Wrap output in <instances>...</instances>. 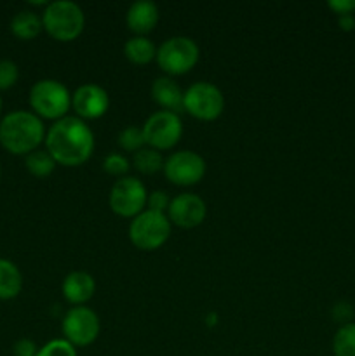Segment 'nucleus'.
I'll list each match as a JSON object with an SVG mask.
<instances>
[{"instance_id": "nucleus-1", "label": "nucleus", "mask_w": 355, "mask_h": 356, "mask_svg": "<svg viewBox=\"0 0 355 356\" xmlns=\"http://www.w3.org/2000/svg\"><path fill=\"white\" fill-rule=\"evenodd\" d=\"M94 145V132L79 117L66 115L45 132V149L59 165H82L93 155Z\"/></svg>"}, {"instance_id": "nucleus-2", "label": "nucleus", "mask_w": 355, "mask_h": 356, "mask_svg": "<svg viewBox=\"0 0 355 356\" xmlns=\"http://www.w3.org/2000/svg\"><path fill=\"white\" fill-rule=\"evenodd\" d=\"M45 141V127L33 111L16 110L0 122V145L13 155H30Z\"/></svg>"}, {"instance_id": "nucleus-3", "label": "nucleus", "mask_w": 355, "mask_h": 356, "mask_svg": "<svg viewBox=\"0 0 355 356\" xmlns=\"http://www.w3.org/2000/svg\"><path fill=\"white\" fill-rule=\"evenodd\" d=\"M42 24L49 37L58 42H72L82 35L86 14L79 3L72 0H56L45 6Z\"/></svg>"}, {"instance_id": "nucleus-4", "label": "nucleus", "mask_w": 355, "mask_h": 356, "mask_svg": "<svg viewBox=\"0 0 355 356\" xmlns=\"http://www.w3.org/2000/svg\"><path fill=\"white\" fill-rule=\"evenodd\" d=\"M30 106L37 117L58 122L65 118L72 108V94L59 80H38L30 90Z\"/></svg>"}, {"instance_id": "nucleus-5", "label": "nucleus", "mask_w": 355, "mask_h": 356, "mask_svg": "<svg viewBox=\"0 0 355 356\" xmlns=\"http://www.w3.org/2000/svg\"><path fill=\"white\" fill-rule=\"evenodd\" d=\"M200 58V49L197 42L191 40L190 37H178L167 38L166 42L157 47V65L160 66L167 76H180L190 72Z\"/></svg>"}, {"instance_id": "nucleus-6", "label": "nucleus", "mask_w": 355, "mask_h": 356, "mask_svg": "<svg viewBox=\"0 0 355 356\" xmlns=\"http://www.w3.org/2000/svg\"><path fill=\"white\" fill-rule=\"evenodd\" d=\"M171 221L167 214L143 211L129 225V240L139 250H157L169 240Z\"/></svg>"}, {"instance_id": "nucleus-7", "label": "nucleus", "mask_w": 355, "mask_h": 356, "mask_svg": "<svg viewBox=\"0 0 355 356\" xmlns=\"http://www.w3.org/2000/svg\"><path fill=\"white\" fill-rule=\"evenodd\" d=\"M183 108L197 120L212 122L225 110V96L214 83L195 82L184 90Z\"/></svg>"}, {"instance_id": "nucleus-8", "label": "nucleus", "mask_w": 355, "mask_h": 356, "mask_svg": "<svg viewBox=\"0 0 355 356\" xmlns=\"http://www.w3.org/2000/svg\"><path fill=\"white\" fill-rule=\"evenodd\" d=\"M146 202H148L146 186L138 177L132 176H125L115 181L110 195H108V205L111 211L120 218L127 219H134L136 216L146 211Z\"/></svg>"}, {"instance_id": "nucleus-9", "label": "nucleus", "mask_w": 355, "mask_h": 356, "mask_svg": "<svg viewBox=\"0 0 355 356\" xmlns=\"http://www.w3.org/2000/svg\"><path fill=\"white\" fill-rule=\"evenodd\" d=\"M63 339L75 348L90 346L100 337V316L87 306H73L66 312L61 322Z\"/></svg>"}, {"instance_id": "nucleus-10", "label": "nucleus", "mask_w": 355, "mask_h": 356, "mask_svg": "<svg viewBox=\"0 0 355 356\" xmlns=\"http://www.w3.org/2000/svg\"><path fill=\"white\" fill-rule=\"evenodd\" d=\"M143 134H145L146 146L153 149H171L180 143L183 136V122L178 113L160 110L150 115L143 124Z\"/></svg>"}, {"instance_id": "nucleus-11", "label": "nucleus", "mask_w": 355, "mask_h": 356, "mask_svg": "<svg viewBox=\"0 0 355 356\" xmlns=\"http://www.w3.org/2000/svg\"><path fill=\"white\" fill-rule=\"evenodd\" d=\"M207 163L197 152L180 149L171 153L164 162V174L167 181L176 186H194L198 184L205 176Z\"/></svg>"}, {"instance_id": "nucleus-12", "label": "nucleus", "mask_w": 355, "mask_h": 356, "mask_svg": "<svg viewBox=\"0 0 355 356\" xmlns=\"http://www.w3.org/2000/svg\"><path fill=\"white\" fill-rule=\"evenodd\" d=\"M207 216V205L204 198L195 193H181L171 200L167 218L171 225H176L178 228L191 229L197 228L204 222Z\"/></svg>"}, {"instance_id": "nucleus-13", "label": "nucleus", "mask_w": 355, "mask_h": 356, "mask_svg": "<svg viewBox=\"0 0 355 356\" xmlns=\"http://www.w3.org/2000/svg\"><path fill=\"white\" fill-rule=\"evenodd\" d=\"M72 108L77 117L86 120H97L110 108V96L106 89L97 83H84L72 94Z\"/></svg>"}, {"instance_id": "nucleus-14", "label": "nucleus", "mask_w": 355, "mask_h": 356, "mask_svg": "<svg viewBox=\"0 0 355 356\" xmlns=\"http://www.w3.org/2000/svg\"><path fill=\"white\" fill-rule=\"evenodd\" d=\"M159 7L152 0H138L129 6L125 13V23L127 28L136 35V37H146L150 31L155 30L159 23Z\"/></svg>"}, {"instance_id": "nucleus-15", "label": "nucleus", "mask_w": 355, "mask_h": 356, "mask_svg": "<svg viewBox=\"0 0 355 356\" xmlns=\"http://www.w3.org/2000/svg\"><path fill=\"white\" fill-rule=\"evenodd\" d=\"M63 298L73 306H84L94 298L96 280L87 271H72L65 277L61 284Z\"/></svg>"}, {"instance_id": "nucleus-16", "label": "nucleus", "mask_w": 355, "mask_h": 356, "mask_svg": "<svg viewBox=\"0 0 355 356\" xmlns=\"http://www.w3.org/2000/svg\"><path fill=\"white\" fill-rule=\"evenodd\" d=\"M152 97L162 110L173 111V113L180 115L184 111L183 108V97L184 92L181 87L178 86L176 80L173 76H159L155 82L152 83Z\"/></svg>"}, {"instance_id": "nucleus-17", "label": "nucleus", "mask_w": 355, "mask_h": 356, "mask_svg": "<svg viewBox=\"0 0 355 356\" xmlns=\"http://www.w3.org/2000/svg\"><path fill=\"white\" fill-rule=\"evenodd\" d=\"M44 30L42 16L35 14L33 10H19L10 19V31L19 40H33Z\"/></svg>"}, {"instance_id": "nucleus-18", "label": "nucleus", "mask_w": 355, "mask_h": 356, "mask_svg": "<svg viewBox=\"0 0 355 356\" xmlns=\"http://www.w3.org/2000/svg\"><path fill=\"white\" fill-rule=\"evenodd\" d=\"M23 289V277L16 264L0 257V301H9L19 296Z\"/></svg>"}, {"instance_id": "nucleus-19", "label": "nucleus", "mask_w": 355, "mask_h": 356, "mask_svg": "<svg viewBox=\"0 0 355 356\" xmlns=\"http://www.w3.org/2000/svg\"><path fill=\"white\" fill-rule=\"evenodd\" d=\"M124 54L132 65L145 66L157 59V47L148 37H131L124 44Z\"/></svg>"}, {"instance_id": "nucleus-20", "label": "nucleus", "mask_w": 355, "mask_h": 356, "mask_svg": "<svg viewBox=\"0 0 355 356\" xmlns=\"http://www.w3.org/2000/svg\"><path fill=\"white\" fill-rule=\"evenodd\" d=\"M164 156L159 149H153L150 146H145L143 149H139L138 153H134V159H132V165L136 167V170L146 176H152V174L160 172L164 170Z\"/></svg>"}, {"instance_id": "nucleus-21", "label": "nucleus", "mask_w": 355, "mask_h": 356, "mask_svg": "<svg viewBox=\"0 0 355 356\" xmlns=\"http://www.w3.org/2000/svg\"><path fill=\"white\" fill-rule=\"evenodd\" d=\"M24 163H26V169L31 176L35 177H47L54 172L56 165L58 163L54 162L51 155H49L47 149H35L30 155H26L24 159Z\"/></svg>"}, {"instance_id": "nucleus-22", "label": "nucleus", "mask_w": 355, "mask_h": 356, "mask_svg": "<svg viewBox=\"0 0 355 356\" xmlns=\"http://www.w3.org/2000/svg\"><path fill=\"white\" fill-rule=\"evenodd\" d=\"M334 356H355V323H345L333 339Z\"/></svg>"}, {"instance_id": "nucleus-23", "label": "nucleus", "mask_w": 355, "mask_h": 356, "mask_svg": "<svg viewBox=\"0 0 355 356\" xmlns=\"http://www.w3.org/2000/svg\"><path fill=\"white\" fill-rule=\"evenodd\" d=\"M118 146L127 153H138L146 146L145 134H143V127H136V125H129V127L122 129L117 139Z\"/></svg>"}, {"instance_id": "nucleus-24", "label": "nucleus", "mask_w": 355, "mask_h": 356, "mask_svg": "<svg viewBox=\"0 0 355 356\" xmlns=\"http://www.w3.org/2000/svg\"><path fill=\"white\" fill-rule=\"evenodd\" d=\"M129 169H131V162L122 153H110L108 156H104L103 170L106 174H110V176H115L120 179V177H125Z\"/></svg>"}, {"instance_id": "nucleus-25", "label": "nucleus", "mask_w": 355, "mask_h": 356, "mask_svg": "<svg viewBox=\"0 0 355 356\" xmlns=\"http://www.w3.org/2000/svg\"><path fill=\"white\" fill-rule=\"evenodd\" d=\"M37 356H79L77 348L72 346L66 339H52L38 348Z\"/></svg>"}, {"instance_id": "nucleus-26", "label": "nucleus", "mask_w": 355, "mask_h": 356, "mask_svg": "<svg viewBox=\"0 0 355 356\" xmlns=\"http://www.w3.org/2000/svg\"><path fill=\"white\" fill-rule=\"evenodd\" d=\"M17 76H19V70L16 63L10 59H2L0 61V90H7L16 86Z\"/></svg>"}, {"instance_id": "nucleus-27", "label": "nucleus", "mask_w": 355, "mask_h": 356, "mask_svg": "<svg viewBox=\"0 0 355 356\" xmlns=\"http://www.w3.org/2000/svg\"><path fill=\"white\" fill-rule=\"evenodd\" d=\"M173 198H169V195L162 190H155L152 193H148V202H146V209L153 212H160V214H167L169 211V205Z\"/></svg>"}, {"instance_id": "nucleus-28", "label": "nucleus", "mask_w": 355, "mask_h": 356, "mask_svg": "<svg viewBox=\"0 0 355 356\" xmlns=\"http://www.w3.org/2000/svg\"><path fill=\"white\" fill-rule=\"evenodd\" d=\"M38 348L31 339H19L13 346L14 356H37Z\"/></svg>"}, {"instance_id": "nucleus-29", "label": "nucleus", "mask_w": 355, "mask_h": 356, "mask_svg": "<svg viewBox=\"0 0 355 356\" xmlns=\"http://www.w3.org/2000/svg\"><path fill=\"white\" fill-rule=\"evenodd\" d=\"M329 9H333L338 16H348L355 10V0H331Z\"/></svg>"}, {"instance_id": "nucleus-30", "label": "nucleus", "mask_w": 355, "mask_h": 356, "mask_svg": "<svg viewBox=\"0 0 355 356\" xmlns=\"http://www.w3.org/2000/svg\"><path fill=\"white\" fill-rule=\"evenodd\" d=\"M340 26L343 28V30H354L355 28L354 14H348V16H340Z\"/></svg>"}, {"instance_id": "nucleus-31", "label": "nucleus", "mask_w": 355, "mask_h": 356, "mask_svg": "<svg viewBox=\"0 0 355 356\" xmlns=\"http://www.w3.org/2000/svg\"><path fill=\"white\" fill-rule=\"evenodd\" d=\"M0 111H2V97H0Z\"/></svg>"}, {"instance_id": "nucleus-32", "label": "nucleus", "mask_w": 355, "mask_h": 356, "mask_svg": "<svg viewBox=\"0 0 355 356\" xmlns=\"http://www.w3.org/2000/svg\"><path fill=\"white\" fill-rule=\"evenodd\" d=\"M0 176H2V170H0Z\"/></svg>"}]
</instances>
